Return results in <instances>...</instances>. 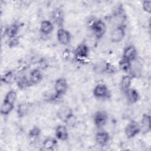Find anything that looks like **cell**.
<instances>
[{"mask_svg":"<svg viewBox=\"0 0 151 151\" xmlns=\"http://www.w3.org/2000/svg\"><path fill=\"white\" fill-rule=\"evenodd\" d=\"M68 88V82L65 78L60 77L57 78L54 83V97L55 99H58L64 95Z\"/></svg>","mask_w":151,"mask_h":151,"instance_id":"1","label":"cell"},{"mask_svg":"<svg viewBox=\"0 0 151 151\" xmlns=\"http://www.w3.org/2000/svg\"><path fill=\"white\" fill-rule=\"evenodd\" d=\"M90 28L94 37L97 39L101 38L106 33V25L101 19H95L90 24Z\"/></svg>","mask_w":151,"mask_h":151,"instance_id":"2","label":"cell"},{"mask_svg":"<svg viewBox=\"0 0 151 151\" xmlns=\"http://www.w3.org/2000/svg\"><path fill=\"white\" fill-rule=\"evenodd\" d=\"M141 132L139 123L134 120H132L124 127V134L127 139H133Z\"/></svg>","mask_w":151,"mask_h":151,"instance_id":"3","label":"cell"},{"mask_svg":"<svg viewBox=\"0 0 151 151\" xmlns=\"http://www.w3.org/2000/svg\"><path fill=\"white\" fill-rule=\"evenodd\" d=\"M90 55V48L85 43H80L74 51V56L78 61H84L88 58Z\"/></svg>","mask_w":151,"mask_h":151,"instance_id":"4","label":"cell"},{"mask_svg":"<svg viewBox=\"0 0 151 151\" xmlns=\"http://www.w3.org/2000/svg\"><path fill=\"white\" fill-rule=\"evenodd\" d=\"M108 119L109 116L106 111L104 110H98L94 114L93 123L97 129H101L107 124Z\"/></svg>","mask_w":151,"mask_h":151,"instance_id":"5","label":"cell"},{"mask_svg":"<svg viewBox=\"0 0 151 151\" xmlns=\"http://www.w3.org/2000/svg\"><path fill=\"white\" fill-rule=\"evenodd\" d=\"M126 35V28L123 25L117 26L111 32L110 40L113 43H119L124 38Z\"/></svg>","mask_w":151,"mask_h":151,"instance_id":"6","label":"cell"},{"mask_svg":"<svg viewBox=\"0 0 151 151\" xmlns=\"http://www.w3.org/2000/svg\"><path fill=\"white\" fill-rule=\"evenodd\" d=\"M93 96L97 99H106L110 95L108 87L103 84L99 83L95 86L93 90Z\"/></svg>","mask_w":151,"mask_h":151,"instance_id":"7","label":"cell"},{"mask_svg":"<svg viewBox=\"0 0 151 151\" xmlns=\"http://www.w3.org/2000/svg\"><path fill=\"white\" fill-rule=\"evenodd\" d=\"M57 38L60 44L63 45H67L71 42V35L68 30L61 27L57 29Z\"/></svg>","mask_w":151,"mask_h":151,"instance_id":"8","label":"cell"},{"mask_svg":"<svg viewBox=\"0 0 151 151\" xmlns=\"http://www.w3.org/2000/svg\"><path fill=\"white\" fill-rule=\"evenodd\" d=\"M95 142L97 145L100 147L106 146L110 139V134L108 132L100 129L95 134Z\"/></svg>","mask_w":151,"mask_h":151,"instance_id":"9","label":"cell"},{"mask_svg":"<svg viewBox=\"0 0 151 151\" xmlns=\"http://www.w3.org/2000/svg\"><path fill=\"white\" fill-rule=\"evenodd\" d=\"M94 70L98 74L111 73L114 72V67L109 62L101 61L94 65Z\"/></svg>","mask_w":151,"mask_h":151,"instance_id":"10","label":"cell"},{"mask_svg":"<svg viewBox=\"0 0 151 151\" xmlns=\"http://www.w3.org/2000/svg\"><path fill=\"white\" fill-rule=\"evenodd\" d=\"M32 107V103L28 101L22 102L19 104L17 106L16 110V113L18 117L19 118H22L28 115V114L31 112Z\"/></svg>","mask_w":151,"mask_h":151,"instance_id":"11","label":"cell"},{"mask_svg":"<svg viewBox=\"0 0 151 151\" xmlns=\"http://www.w3.org/2000/svg\"><path fill=\"white\" fill-rule=\"evenodd\" d=\"M55 136L58 140L63 142L67 140L69 137L67 126L65 124L58 125L55 129Z\"/></svg>","mask_w":151,"mask_h":151,"instance_id":"12","label":"cell"},{"mask_svg":"<svg viewBox=\"0 0 151 151\" xmlns=\"http://www.w3.org/2000/svg\"><path fill=\"white\" fill-rule=\"evenodd\" d=\"M137 57V50L133 45H129L126 47L123 51L122 57L133 62L135 61Z\"/></svg>","mask_w":151,"mask_h":151,"instance_id":"13","label":"cell"},{"mask_svg":"<svg viewBox=\"0 0 151 151\" xmlns=\"http://www.w3.org/2000/svg\"><path fill=\"white\" fill-rule=\"evenodd\" d=\"M51 18L53 22L59 28L63 27L64 22L65 15L64 11L61 8L55 9L52 12Z\"/></svg>","mask_w":151,"mask_h":151,"instance_id":"14","label":"cell"},{"mask_svg":"<svg viewBox=\"0 0 151 151\" xmlns=\"http://www.w3.org/2000/svg\"><path fill=\"white\" fill-rule=\"evenodd\" d=\"M74 114V113L72 109L66 106H63L60 107L57 111V117L64 123L67 120V119L70 117L72 115Z\"/></svg>","mask_w":151,"mask_h":151,"instance_id":"15","label":"cell"},{"mask_svg":"<svg viewBox=\"0 0 151 151\" xmlns=\"http://www.w3.org/2000/svg\"><path fill=\"white\" fill-rule=\"evenodd\" d=\"M141 132L143 134H147L150 132V116L147 113L142 115L140 122L139 123Z\"/></svg>","mask_w":151,"mask_h":151,"instance_id":"16","label":"cell"},{"mask_svg":"<svg viewBox=\"0 0 151 151\" xmlns=\"http://www.w3.org/2000/svg\"><path fill=\"white\" fill-rule=\"evenodd\" d=\"M28 78L32 86L37 85L40 83L42 80L43 75L40 70L38 68H35L31 71Z\"/></svg>","mask_w":151,"mask_h":151,"instance_id":"17","label":"cell"},{"mask_svg":"<svg viewBox=\"0 0 151 151\" xmlns=\"http://www.w3.org/2000/svg\"><path fill=\"white\" fill-rule=\"evenodd\" d=\"M132 76L129 74L124 75L122 77L120 82V88L124 94L132 87Z\"/></svg>","mask_w":151,"mask_h":151,"instance_id":"18","label":"cell"},{"mask_svg":"<svg viewBox=\"0 0 151 151\" xmlns=\"http://www.w3.org/2000/svg\"><path fill=\"white\" fill-rule=\"evenodd\" d=\"M54 30L53 23L50 20H43L41 21L40 27V31L41 34L45 35L51 34Z\"/></svg>","mask_w":151,"mask_h":151,"instance_id":"19","label":"cell"},{"mask_svg":"<svg viewBox=\"0 0 151 151\" xmlns=\"http://www.w3.org/2000/svg\"><path fill=\"white\" fill-rule=\"evenodd\" d=\"M127 101L131 104H135L140 99V94L138 91L134 88L131 87L125 94Z\"/></svg>","mask_w":151,"mask_h":151,"instance_id":"20","label":"cell"},{"mask_svg":"<svg viewBox=\"0 0 151 151\" xmlns=\"http://www.w3.org/2000/svg\"><path fill=\"white\" fill-rule=\"evenodd\" d=\"M19 27L17 23H13L9 26L6 27L5 29V35L9 38L16 37L18 31Z\"/></svg>","mask_w":151,"mask_h":151,"instance_id":"21","label":"cell"},{"mask_svg":"<svg viewBox=\"0 0 151 151\" xmlns=\"http://www.w3.org/2000/svg\"><path fill=\"white\" fill-rule=\"evenodd\" d=\"M57 140L56 138L47 137L42 142V147L45 150H52L57 146Z\"/></svg>","mask_w":151,"mask_h":151,"instance_id":"22","label":"cell"},{"mask_svg":"<svg viewBox=\"0 0 151 151\" xmlns=\"http://www.w3.org/2000/svg\"><path fill=\"white\" fill-rule=\"evenodd\" d=\"M41 130L37 126H33L28 132V137L31 142L36 141L41 135Z\"/></svg>","mask_w":151,"mask_h":151,"instance_id":"23","label":"cell"},{"mask_svg":"<svg viewBox=\"0 0 151 151\" xmlns=\"http://www.w3.org/2000/svg\"><path fill=\"white\" fill-rule=\"evenodd\" d=\"M17 85L20 90H26L30 87L32 84L29 80L28 77L25 76L21 77L17 80Z\"/></svg>","mask_w":151,"mask_h":151,"instance_id":"24","label":"cell"},{"mask_svg":"<svg viewBox=\"0 0 151 151\" xmlns=\"http://www.w3.org/2000/svg\"><path fill=\"white\" fill-rule=\"evenodd\" d=\"M118 65L120 70L125 73H129L131 70L132 62L122 57L118 63Z\"/></svg>","mask_w":151,"mask_h":151,"instance_id":"25","label":"cell"},{"mask_svg":"<svg viewBox=\"0 0 151 151\" xmlns=\"http://www.w3.org/2000/svg\"><path fill=\"white\" fill-rule=\"evenodd\" d=\"M14 108V104L10 103L3 101L0 109V113L1 115L8 116L9 114Z\"/></svg>","mask_w":151,"mask_h":151,"instance_id":"26","label":"cell"},{"mask_svg":"<svg viewBox=\"0 0 151 151\" xmlns=\"http://www.w3.org/2000/svg\"><path fill=\"white\" fill-rule=\"evenodd\" d=\"M15 80V74L12 71H8L1 76V81L6 84H12Z\"/></svg>","mask_w":151,"mask_h":151,"instance_id":"27","label":"cell"},{"mask_svg":"<svg viewBox=\"0 0 151 151\" xmlns=\"http://www.w3.org/2000/svg\"><path fill=\"white\" fill-rule=\"evenodd\" d=\"M17 93L16 91H15L14 90H11L6 93L3 101L14 104V103L17 100Z\"/></svg>","mask_w":151,"mask_h":151,"instance_id":"28","label":"cell"},{"mask_svg":"<svg viewBox=\"0 0 151 151\" xmlns=\"http://www.w3.org/2000/svg\"><path fill=\"white\" fill-rule=\"evenodd\" d=\"M19 40L17 37L9 38V40L8 42V45L9 48H15L19 45Z\"/></svg>","mask_w":151,"mask_h":151,"instance_id":"29","label":"cell"},{"mask_svg":"<svg viewBox=\"0 0 151 151\" xmlns=\"http://www.w3.org/2000/svg\"><path fill=\"white\" fill-rule=\"evenodd\" d=\"M142 9L143 10L147 13L151 12V1H144L142 2Z\"/></svg>","mask_w":151,"mask_h":151,"instance_id":"30","label":"cell"},{"mask_svg":"<svg viewBox=\"0 0 151 151\" xmlns=\"http://www.w3.org/2000/svg\"><path fill=\"white\" fill-rule=\"evenodd\" d=\"M77 122V118L76 116L74 115H72L70 117H69L67 120L64 123V124L67 126H70V127H74L76 125V123Z\"/></svg>","mask_w":151,"mask_h":151,"instance_id":"31","label":"cell"}]
</instances>
